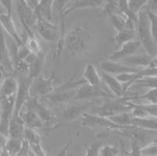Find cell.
Listing matches in <instances>:
<instances>
[{"instance_id": "cell-1", "label": "cell", "mask_w": 157, "mask_h": 156, "mask_svg": "<svg viewBox=\"0 0 157 156\" xmlns=\"http://www.w3.org/2000/svg\"><path fill=\"white\" fill-rule=\"evenodd\" d=\"M94 43L92 29L88 25H77L65 33L63 40L64 50L71 57L87 55Z\"/></svg>"}, {"instance_id": "cell-2", "label": "cell", "mask_w": 157, "mask_h": 156, "mask_svg": "<svg viewBox=\"0 0 157 156\" xmlns=\"http://www.w3.org/2000/svg\"><path fill=\"white\" fill-rule=\"evenodd\" d=\"M136 30L138 35V41L145 49V53L152 57H156L157 44L153 39L151 29H150L149 18L147 10L138 13L136 25Z\"/></svg>"}, {"instance_id": "cell-3", "label": "cell", "mask_w": 157, "mask_h": 156, "mask_svg": "<svg viewBox=\"0 0 157 156\" xmlns=\"http://www.w3.org/2000/svg\"><path fill=\"white\" fill-rule=\"evenodd\" d=\"M91 114L109 118L123 112H130V106L129 105L128 97L123 98L106 99L100 105L90 107Z\"/></svg>"}, {"instance_id": "cell-4", "label": "cell", "mask_w": 157, "mask_h": 156, "mask_svg": "<svg viewBox=\"0 0 157 156\" xmlns=\"http://www.w3.org/2000/svg\"><path fill=\"white\" fill-rule=\"evenodd\" d=\"M23 108L34 112L42 121L44 127L48 130L51 131L59 126V122L55 115L36 97H31Z\"/></svg>"}, {"instance_id": "cell-5", "label": "cell", "mask_w": 157, "mask_h": 156, "mask_svg": "<svg viewBox=\"0 0 157 156\" xmlns=\"http://www.w3.org/2000/svg\"><path fill=\"white\" fill-rule=\"evenodd\" d=\"M16 7L18 17L27 36H35L32 29L36 28L38 21V17L35 11L29 5L27 1L25 0L17 1Z\"/></svg>"}, {"instance_id": "cell-6", "label": "cell", "mask_w": 157, "mask_h": 156, "mask_svg": "<svg viewBox=\"0 0 157 156\" xmlns=\"http://www.w3.org/2000/svg\"><path fill=\"white\" fill-rule=\"evenodd\" d=\"M17 79V90L15 95L14 113L20 114L25 103L31 98V88H32L33 79H31L28 75L20 74L15 76Z\"/></svg>"}, {"instance_id": "cell-7", "label": "cell", "mask_w": 157, "mask_h": 156, "mask_svg": "<svg viewBox=\"0 0 157 156\" xmlns=\"http://www.w3.org/2000/svg\"><path fill=\"white\" fill-rule=\"evenodd\" d=\"M92 98H104V99H113L115 98L108 89L100 86H92L86 83H83L76 89L75 100L92 99Z\"/></svg>"}, {"instance_id": "cell-8", "label": "cell", "mask_w": 157, "mask_h": 156, "mask_svg": "<svg viewBox=\"0 0 157 156\" xmlns=\"http://www.w3.org/2000/svg\"><path fill=\"white\" fill-rule=\"evenodd\" d=\"M82 125L83 126H86V127H100L107 129L109 133L113 131V130H120L125 129V128L120 127L113 123V122H111L108 118L94 115V114L86 113V112L84 113L82 116Z\"/></svg>"}, {"instance_id": "cell-9", "label": "cell", "mask_w": 157, "mask_h": 156, "mask_svg": "<svg viewBox=\"0 0 157 156\" xmlns=\"http://www.w3.org/2000/svg\"><path fill=\"white\" fill-rule=\"evenodd\" d=\"M15 96L1 98L0 101V133L8 137L9 123L14 110Z\"/></svg>"}, {"instance_id": "cell-10", "label": "cell", "mask_w": 157, "mask_h": 156, "mask_svg": "<svg viewBox=\"0 0 157 156\" xmlns=\"http://www.w3.org/2000/svg\"><path fill=\"white\" fill-rule=\"evenodd\" d=\"M36 28L39 36L49 43L57 42L58 39L61 37L60 27H57L50 21L38 18Z\"/></svg>"}, {"instance_id": "cell-11", "label": "cell", "mask_w": 157, "mask_h": 156, "mask_svg": "<svg viewBox=\"0 0 157 156\" xmlns=\"http://www.w3.org/2000/svg\"><path fill=\"white\" fill-rule=\"evenodd\" d=\"M98 70L116 76L123 73L140 72L143 69L134 68L119 61H112L106 59L98 63Z\"/></svg>"}, {"instance_id": "cell-12", "label": "cell", "mask_w": 157, "mask_h": 156, "mask_svg": "<svg viewBox=\"0 0 157 156\" xmlns=\"http://www.w3.org/2000/svg\"><path fill=\"white\" fill-rule=\"evenodd\" d=\"M27 2L35 11L38 18L51 22L53 19V7L54 1L53 0H27Z\"/></svg>"}, {"instance_id": "cell-13", "label": "cell", "mask_w": 157, "mask_h": 156, "mask_svg": "<svg viewBox=\"0 0 157 156\" xmlns=\"http://www.w3.org/2000/svg\"><path fill=\"white\" fill-rule=\"evenodd\" d=\"M105 1L102 0H77L68 4H61L59 7V12L65 17L67 15L78 9L94 8L102 6Z\"/></svg>"}, {"instance_id": "cell-14", "label": "cell", "mask_w": 157, "mask_h": 156, "mask_svg": "<svg viewBox=\"0 0 157 156\" xmlns=\"http://www.w3.org/2000/svg\"><path fill=\"white\" fill-rule=\"evenodd\" d=\"M141 46V43L138 41V39H133L131 41L123 44L117 50H114L108 57L107 60L112 61H120L126 57L135 54Z\"/></svg>"}, {"instance_id": "cell-15", "label": "cell", "mask_w": 157, "mask_h": 156, "mask_svg": "<svg viewBox=\"0 0 157 156\" xmlns=\"http://www.w3.org/2000/svg\"><path fill=\"white\" fill-rule=\"evenodd\" d=\"M33 82H35V87L39 95L45 97L53 93L58 86L54 74L50 77H44L40 74Z\"/></svg>"}, {"instance_id": "cell-16", "label": "cell", "mask_w": 157, "mask_h": 156, "mask_svg": "<svg viewBox=\"0 0 157 156\" xmlns=\"http://www.w3.org/2000/svg\"><path fill=\"white\" fill-rule=\"evenodd\" d=\"M0 25L1 29L8 34V36L13 40L14 43H17V46L24 44V40L18 33L12 14H7L3 13L0 15Z\"/></svg>"}, {"instance_id": "cell-17", "label": "cell", "mask_w": 157, "mask_h": 156, "mask_svg": "<svg viewBox=\"0 0 157 156\" xmlns=\"http://www.w3.org/2000/svg\"><path fill=\"white\" fill-rule=\"evenodd\" d=\"M45 59H46V52L44 50L39 55H34L31 53L26 58L25 62L29 64V74H28L29 78L34 80L41 74L42 71L44 67Z\"/></svg>"}, {"instance_id": "cell-18", "label": "cell", "mask_w": 157, "mask_h": 156, "mask_svg": "<svg viewBox=\"0 0 157 156\" xmlns=\"http://www.w3.org/2000/svg\"><path fill=\"white\" fill-rule=\"evenodd\" d=\"M99 71L101 80H103L108 87V90L112 93L115 98H123L125 97V93L123 91V84L120 82L116 78V76L108 74L104 71Z\"/></svg>"}, {"instance_id": "cell-19", "label": "cell", "mask_w": 157, "mask_h": 156, "mask_svg": "<svg viewBox=\"0 0 157 156\" xmlns=\"http://www.w3.org/2000/svg\"><path fill=\"white\" fill-rule=\"evenodd\" d=\"M155 58L156 57H152L147 53H141V54H134L128 57H126L119 62L125 64L134 68L145 69L149 66L152 60Z\"/></svg>"}, {"instance_id": "cell-20", "label": "cell", "mask_w": 157, "mask_h": 156, "mask_svg": "<svg viewBox=\"0 0 157 156\" xmlns=\"http://www.w3.org/2000/svg\"><path fill=\"white\" fill-rule=\"evenodd\" d=\"M25 128V124L20 114L13 112L9 123L8 137L10 138L23 139V133Z\"/></svg>"}, {"instance_id": "cell-21", "label": "cell", "mask_w": 157, "mask_h": 156, "mask_svg": "<svg viewBox=\"0 0 157 156\" xmlns=\"http://www.w3.org/2000/svg\"><path fill=\"white\" fill-rule=\"evenodd\" d=\"M76 89H56L55 91L49 96L46 97L48 101L54 105L66 103L75 100Z\"/></svg>"}, {"instance_id": "cell-22", "label": "cell", "mask_w": 157, "mask_h": 156, "mask_svg": "<svg viewBox=\"0 0 157 156\" xmlns=\"http://www.w3.org/2000/svg\"><path fill=\"white\" fill-rule=\"evenodd\" d=\"M82 78L84 82L92 86H100L102 81L99 71L92 64H87L85 65L82 70Z\"/></svg>"}, {"instance_id": "cell-23", "label": "cell", "mask_w": 157, "mask_h": 156, "mask_svg": "<svg viewBox=\"0 0 157 156\" xmlns=\"http://www.w3.org/2000/svg\"><path fill=\"white\" fill-rule=\"evenodd\" d=\"M20 115L24 122L25 127L32 129V130H38L44 128L43 123L39 118L37 115L32 111L25 108L24 111H21Z\"/></svg>"}, {"instance_id": "cell-24", "label": "cell", "mask_w": 157, "mask_h": 156, "mask_svg": "<svg viewBox=\"0 0 157 156\" xmlns=\"http://www.w3.org/2000/svg\"><path fill=\"white\" fill-rule=\"evenodd\" d=\"M17 90V79L15 76L6 77L0 85V97H14Z\"/></svg>"}, {"instance_id": "cell-25", "label": "cell", "mask_w": 157, "mask_h": 156, "mask_svg": "<svg viewBox=\"0 0 157 156\" xmlns=\"http://www.w3.org/2000/svg\"><path fill=\"white\" fill-rule=\"evenodd\" d=\"M0 65H2L7 70H12L10 58L9 50L7 47V43L6 40L4 32L0 28Z\"/></svg>"}, {"instance_id": "cell-26", "label": "cell", "mask_w": 157, "mask_h": 156, "mask_svg": "<svg viewBox=\"0 0 157 156\" xmlns=\"http://www.w3.org/2000/svg\"><path fill=\"white\" fill-rule=\"evenodd\" d=\"M157 118H134L133 117L132 126L137 129H142L149 131H156Z\"/></svg>"}, {"instance_id": "cell-27", "label": "cell", "mask_w": 157, "mask_h": 156, "mask_svg": "<svg viewBox=\"0 0 157 156\" xmlns=\"http://www.w3.org/2000/svg\"><path fill=\"white\" fill-rule=\"evenodd\" d=\"M133 39H135V31L125 29L116 32V36H114V42L116 44L114 50H117L123 44L131 41Z\"/></svg>"}, {"instance_id": "cell-28", "label": "cell", "mask_w": 157, "mask_h": 156, "mask_svg": "<svg viewBox=\"0 0 157 156\" xmlns=\"http://www.w3.org/2000/svg\"><path fill=\"white\" fill-rule=\"evenodd\" d=\"M89 106L83 105V106H69L64 108L62 114L64 118L68 120H75L82 117L84 113H86Z\"/></svg>"}, {"instance_id": "cell-29", "label": "cell", "mask_w": 157, "mask_h": 156, "mask_svg": "<svg viewBox=\"0 0 157 156\" xmlns=\"http://www.w3.org/2000/svg\"><path fill=\"white\" fill-rule=\"evenodd\" d=\"M108 119L115 123L117 126H120L122 128L125 129H130L133 128L132 126V120L133 116L130 112H123V113L118 114V115H113L109 117Z\"/></svg>"}, {"instance_id": "cell-30", "label": "cell", "mask_w": 157, "mask_h": 156, "mask_svg": "<svg viewBox=\"0 0 157 156\" xmlns=\"http://www.w3.org/2000/svg\"><path fill=\"white\" fill-rule=\"evenodd\" d=\"M24 44L27 47L29 51L34 55H39L43 52L41 44H40L36 36H27L26 40L24 41Z\"/></svg>"}, {"instance_id": "cell-31", "label": "cell", "mask_w": 157, "mask_h": 156, "mask_svg": "<svg viewBox=\"0 0 157 156\" xmlns=\"http://www.w3.org/2000/svg\"><path fill=\"white\" fill-rule=\"evenodd\" d=\"M137 100H143L145 101L148 104H153L156 105L157 102V89H148L145 93L142 95H137V96H130L129 97V101H137Z\"/></svg>"}, {"instance_id": "cell-32", "label": "cell", "mask_w": 157, "mask_h": 156, "mask_svg": "<svg viewBox=\"0 0 157 156\" xmlns=\"http://www.w3.org/2000/svg\"><path fill=\"white\" fill-rule=\"evenodd\" d=\"M23 140L27 141L29 144H41L42 137L36 130L25 127L23 133Z\"/></svg>"}, {"instance_id": "cell-33", "label": "cell", "mask_w": 157, "mask_h": 156, "mask_svg": "<svg viewBox=\"0 0 157 156\" xmlns=\"http://www.w3.org/2000/svg\"><path fill=\"white\" fill-rule=\"evenodd\" d=\"M23 144V139L10 138L8 139L5 149L10 156H16Z\"/></svg>"}, {"instance_id": "cell-34", "label": "cell", "mask_w": 157, "mask_h": 156, "mask_svg": "<svg viewBox=\"0 0 157 156\" xmlns=\"http://www.w3.org/2000/svg\"><path fill=\"white\" fill-rule=\"evenodd\" d=\"M110 20L111 23L114 27L116 32L121 31L126 29V19L123 15L120 13H113V14L108 16Z\"/></svg>"}, {"instance_id": "cell-35", "label": "cell", "mask_w": 157, "mask_h": 156, "mask_svg": "<svg viewBox=\"0 0 157 156\" xmlns=\"http://www.w3.org/2000/svg\"><path fill=\"white\" fill-rule=\"evenodd\" d=\"M132 86L134 87H147L148 89L156 88V76L143 77L137 80Z\"/></svg>"}, {"instance_id": "cell-36", "label": "cell", "mask_w": 157, "mask_h": 156, "mask_svg": "<svg viewBox=\"0 0 157 156\" xmlns=\"http://www.w3.org/2000/svg\"><path fill=\"white\" fill-rule=\"evenodd\" d=\"M148 0H127V7L130 12L137 15L141 10L148 4Z\"/></svg>"}, {"instance_id": "cell-37", "label": "cell", "mask_w": 157, "mask_h": 156, "mask_svg": "<svg viewBox=\"0 0 157 156\" xmlns=\"http://www.w3.org/2000/svg\"><path fill=\"white\" fill-rule=\"evenodd\" d=\"M140 153L141 156H156L157 144L156 140L154 139L146 145L140 147Z\"/></svg>"}, {"instance_id": "cell-38", "label": "cell", "mask_w": 157, "mask_h": 156, "mask_svg": "<svg viewBox=\"0 0 157 156\" xmlns=\"http://www.w3.org/2000/svg\"><path fill=\"white\" fill-rule=\"evenodd\" d=\"M99 154L100 156H120L118 148L113 145H102Z\"/></svg>"}, {"instance_id": "cell-39", "label": "cell", "mask_w": 157, "mask_h": 156, "mask_svg": "<svg viewBox=\"0 0 157 156\" xmlns=\"http://www.w3.org/2000/svg\"><path fill=\"white\" fill-rule=\"evenodd\" d=\"M102 145L103 144H102L101 141L94 142L87 147L84 156H100L99 151Z\"/></svg>"}, {"instance_id": "cell-40", "label": "cell", "mask_w": 157, "mask_h": 156, "mask_svg": "<svg viewBox=\"0 0 157 156\" xmlns=\"http://www.w3.org/2000/svg\"><path fill=\"white\" fill-rule=\"evenodd\" d=\"M29 148L34 156H47V151H45L41 144H29Z\"/></svg>"}, {"instance_id": "cell-41", "label": "cell", "mask_w": 157, "mask_h": 156, "mask_svg": "<svg viewBox=\"0 0 157 156\" xmlns=\"http://www.w3.org/2000/svg\"><path fill=\"white\" fill-rule=\"evenodd\" d=\"M0 5L5 10V13L7 14H12L13 10V1L10 0H1Z\"/></svg>"}, {"instance_id": "cell-42", "label": "cell", "mask_w": 157, "mask_h": 156, "mask_svg": "<svg viewBox=\"0 0 157 156\" xmlns=\"http://www.w3.org/2000/svg\"><path fill=\"white\" fill-rule=\"evenodd\" d=\"M30 148H29V144L27 141L23 140V144H22L21 147L20 149V151L17 154L16 156H29Z\"/></svg>"}, {"instance_id": "cell-43", "label": "cell", "mask_w": 157, "mask_h": 156, "mask_svg": "<svg viewBox=\"0 0 157 156\" xmlns=\"http://www.w3.org/2000/svg\"><path fill=\"white\" fill-rule=\"evenodd\" d=\"M72 140H73L71 139V140H69V142L67 143V144L63 147V148L61 149V151H59V153L56 156H68V151H69L70 147H71V144H72Z\"/></svg>"}, {"instance_id": "cell-44", "label": "cell", "mask_w": 157, "mask_h": 156, "mask_svg": "<svg viewBox=\"0 0 157 156\" xmlns=\"http://www.w3.org/2000/svg\"><path fill=\"white\" fill-rule=\"evenodd\" d=\"M8 139H9V137L0 133V150L5 148Z\"/></svg>"}, {"instance_id": "cell-45", "label": "cell", "mask_w": 157, "mask_h": 156, "mask_svg": "<svg viewBox=\"0 0 157 156\" xmlns=\"http://www.w3.org/2000/svg\"><path fill=\"white\" fill-rule=\"evenodd\" d=\"M6 67L2 65H0V85L2 83V82L3 81L4 78H6Z\"/></svg>"}, {"instance_id": "cell-46", "label": "cell", "mask_w": 157, "mask_h": 156, "mask_svg": "<svg viewBox=\"0 0 157 156\" xmlns=\"http://www.w3.org/2000/svg\"><path fill=\"white\" fill-rule=\"evenodd\" d=\"M5 13V12H3V11H2V10H0V15L2 14V13Z\"/></svg>"}, {"instance_id": "cell-47", "label": "cell", "mask_w": 157, "mask_h": 156, "mask_svg": "<svg viewBox=\"0 0 157 156\" xmlns=\"http://www.w3.org/2000/svg\"><path fill=\"white\" fill-rule=\"evenodd\" d=\"M68 156H72L71 154H68Z\"/></svg>"}, {"instance_id": "cell-48", "label": "cell", "mask_w": 157, "mask_h": 156, "mask_svg": "<svg viewBox=\"0 0 157 156\" xmlns=\"http://www.w3.org/2000/svg\"><path fill=\"white\" fill-rule=\"evenodd\" d=\"M0 101H1V97H0Z\"/></svg>"}, {"instance_id": "cell-49", "label": "cell", "mask_w": 157, "mask_h": 156, "mask_svg": "<svg viewBox=\"0 0 157 156\" xmlns=\"http://www.w3.org/2000/svg\"><path fill=\"white\" fill-rule=\"evenodd\" d=\"M124 156H128V155H124Z\"/></svg>"}]
</instances>
